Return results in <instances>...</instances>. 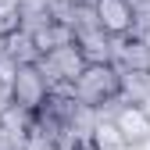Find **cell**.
<instances>
[{
    "label": "cell",
    "mask_w": 150,
    "mask_h": 150,
    "mask_svg": "<svg viewBox=\"0 0 150 150\" xmlns=\"http://www.w3.org/2000/svg\"><path fill=\"white\" fill-rule=\"evenodd\" d=\"M115 122H118V129H122L129 150H146V146H150V118H146V111H143L139 104H125L122 115H118Z\"/></svg>",
    "instance_id": "4"
},
{
    "label": "cell",
    "mask_w": 150,
    "mask_h": 150,
    "mask_svg": "<svg viewBox=\"0 0 150 150\" xmlns=\"http://www.w3.org/2000/svg\"><path fill=\"white\" fill-rule=\"evenodd\" d=\"M4 36H7V32H4ZM4 36H0V57H4V47H7V43H4Z\"/></svg>",
    "instance_id": "20"
},
{
    "label": "cell",
    "mask_w": 150,
    "mask_h": 150,
    "mask_svg": "<svg viewBox=\"0 0 150 150\" xmlns=\"http://www.w3.org/2000/svg\"><path fill=\"white\" fill-rule=\"evenodd\" d=\"M47 97H50V86L43 79V71L36 64H22L18 75H14V100L22 107H29V111H40Z\"/></svg>",
    "instance_id": "3"
},
{
    "label": "cell",
    "mask_w": 150,
    "mask_h": 150,
    "mask_svg": "<svg viewBox=\"0 0 150 150\" xmlns=\"http://www.w3.org/2000/svg\"><path fill=\"white\" fill-rule=\"evenodd\" d=\"M75 43H79L82 57L89 64H115V36H111L107 29L82 32V36H75Z\"/></svg>",
    "instance_id": "5"
},
{
    "label": "cell",
    "mask_w": 150,
    "mask_h": 150,
    "mask_svg": "<svg viewBox=\"0 0 150 150\" xmlns=\"http://www.w3.org/2000/svg\"><path fill=\"white\" fill-rule=\"evenodd\" d=\"M97 14H100V25L111 36L132 32V7H129V0H97Z\"/></svg>",
    "instance_id": "7"
},
{
    "label": "cell",
    "mask_w": 150,
    "mask_h": 150,
    "mask_svg": "<svg viewBox=\"0 0 150 150\" xmlns=\"http://www.w3.org/2000/svg\"><path fill=\"white\" fill-rule=\"evenodd\" d=\"M0 125L7 129V132L22 143V150H25V139H29V132H32V125H36V111H29V107H22V104H11L4 115H0Z\"/></svg>",
    "instance_id": "12"
},
{
    "label": "cell",
    "mask_w": 150,
    "mask_h": 150,
    "mask_svg": "<svg viewBox=\"0 0 150 150\" xmlns=\"http://www.w3.org/2000/svg\"><path fill=\"white\" fill-rule=\"evenodd\" d=\"M4 54H7V57H14L18 64H36V61H40L43 57V54H40V47H36V36L32 32H25V29H7V36H4Z\"/></svg>",
    "instance_id": "8"
},
{
    "label": "cell",
    "mask_w": 150,
    "mask_h": 150,
    "mask_svg": "<svg viewBox=\"0 0 150 150\" xmlns=\"http://www.w3.org/2000/svg\"><path fill=\"white\" fill-rule=\"evenodd\" d=\"M32 36H36L40 54H50V50H57V47H64V43H75V32H71V25H64V22H50L47 29L32 32Z\"/></svg>",
    "instance_id": "13"
},
{
    "label": "cell",
    "mask_w": 150,
    "mask_h": 150,
    "mask_svg": "<svg viewBox=\"0 0 150 150\" xmlns=\"http://www.w3.org/2000/svg\"><path fill=\"white\" fill-rule=\"evenodd\" d=\"M86 64H89V61L82 57L79 43H64V47L50 50V54H43V57L36 61V68L43 71V79H47L50 89H57V86H64V82H75V79L86 71Z\"/></svg>",
    "instance_id": "2"
},
{
    "label": "cell",
    "mask_w": 150,
    "mask_h": 150,
    "mask_svg": "<svg viewBox=\"0 0 150 150\" xmlns=\"http://www.w3.org/2000/svg\"><path fill=\"white\" fill-rule=\"evenodd\" d=\"M150 32V0L132 4V36H146Z\"/></svg>",
    "instance_id": "14"
},
{
    "label": "cell",
    "mask_w": 150,
    "mask_h": 150,
    "mask_svg": "<svg viewBox=\"0 0 150 150\" xmlns=\"http://www.w3.org/2000/svg\"><path fill=\"white\" fill-rule=\"evenodd\" d=\"M115 64L118 68H150V47L143 36H115Z\"/></svg>",
    "instance_id": "6"
},
{
    "label": "cell",
    "mask_w": 150,
    "mask_h": 150,
    "mask_svg": "<svg viewBox=\"0 0 150 150\" xmlns=\"http://www.w3.org/2000/svg\"><path fill=\"white\" fill-rule=\"evenodd\" d=\"M75 100H82L89 107H100L111 97H122V75L118 64H86V71L71 82Z\"/></svg>",
    "instance_id": "1"
},
{
    "label": "cell",
    "mask_w": 150,
    "mask_h": 150,
    "mask_svg": "<svg viewBox=\"0 0 150 150\" xmlns=\"http://www.w3.org/2000/svg\"><path fill=\"white\" fill-rule=\"evenodd\" d=\"M4 32H7V22H4V18H0V36H4Z\"/></svg>",
    "instance_id": "21"
},
{
    "label": "cell",
    "mask_w": 150,
    "mask_h": 150,
    "mask_svg": "<svg viewBox=\"0 0 150 150\" xmlns=\"http://www.w3.org/2000/svg\"><path fill=\"white\" fill-rule=\"evenodd\" d=\"M122 75V100L125 104H143L150 97V68H118Z\"/></svg>",
    "instance_id": "11"
},
{
    "label": "cell",
    "mask_w": 150,
    "mask_h": 150,
    "mask_svg": "<svg viewBox=\"0 0 150 150\" xmlns=\"http://www.w3.org/2000/svg\"><path fill=\"white\" fill-rule=\"evenodd\" d=\"M50 22H57L54 11H50V0H18V29L40 32Z\"/></svg>",
    "instance_id": "10"
},
{
    "label": "cell",
    "mask_w": 150,
    "mask_h": 150,
    "mask_svg": "<svg viewBox=\"0 0 150 150\" xmlns=\"http://www.w3.org/2000/svg\"><path fill=\"white\" fill-rule=\"evenodd\" d=\"M0 18L7 22V29L18 25V0H0Z\"/></svg>",
    "instance_id": "15"
},
{
    "label": "cell",
    "mask_w": 150,
    "mask_h": 150,
    "mask_svg": "<svg viewBox=\"0 0 150 150\" xmlns=\"http://www.w3.org/2000/svg\"><path fill=\"white\" fill-rule=\"evenodd\" d=\"M18 68H22V64H18L14 57H7V54H4V57H0V79H4V82H14Z\"/></svg>",
    "instance_id": "16"
},
{
    "label": "cell",
    "mask_w": 150,
    "mask_h": 150,
    "mask_svg": "<svg viewBox=\"0 0 150 150\" xmlns=\"http://www.w3.org/2000/svg\"><path fill=\"white\" fill-rule=\"evenodd\" d=\"M93 129H97V107H89L79 100V107L71 111L68 129H64V143H93Z\"/></svg>",
    "instance_id": "9"
},
{
    "label": "cell",
    "mask_w": 150,
    "mask_h": 150,
    "mask_svg": "<svg viewBox=\"0 0 150 150\" xmlns=\"http://www.w3.org/2000/svg\"><path fill=\"white\" fill-rule=\"evenodd\" d=\"M0 150H22V143H18V139L7 132V129H4V125H0Z\"/></svg>",
    "instance_id": "18"
},
{
    "label": "cell",
    "mask_w": 150,
    "mask_h": 150,
    "mask_svg": "<svg viewBox=\"0 0 150 150\" xmlns=\"http://www.w3.org/2000/svg\"><path fill=\"white\" fill-rule=\"evenodd\" d=\"M143 40H146V47H150V32H146V36H143Z\"/></svg>",
    "instance_id": "23"
},
{
    "label": "cell",
    "mask_w": 150,
    "mask_h": 150,
    "mask_svg": "<svg viewBox=\"0 0 150 150\" xmlns=\"http://www.w3.org/2000/svg\"><path fill=\"white\" fill-rule=\"evenodd\" d=\"M75 4H89V7H93V4H97V0H75Z\"/></svg>",
    "instance_id": "22"
},
{
    "label": "cell",
    "mask_w": 150,
    "mask_h": 150,
    "mask_svg": "<svg viewBox=\"0 0 150 150\" xmlns=\"http://www.w3.org/2000/svg\"><path fill=\"white\" fill-rule=\"evenodd\" d=\"M139 107H143V111H146V118H150V97H146V100H143V104H139Z\"/></svg>",
    "instance_id": "19"
},
{
    "label": "cell",
    "mask_w": 150,
    "mask_h": 150,
    "mask_svg": "<svg viewBox=\"0 0 150 150\" xmlns=\"http://www.w3.org/2000/svg\"><path fill=\"white\" fill-rule=\"evenodd\" d=\"M11 104H14V82H4V79H0V115H4Z\"/></svg>",
    "instance_id": "17"
}]
</instances>
